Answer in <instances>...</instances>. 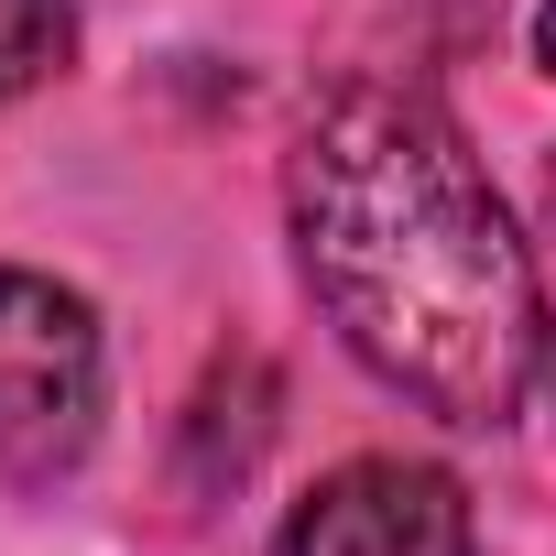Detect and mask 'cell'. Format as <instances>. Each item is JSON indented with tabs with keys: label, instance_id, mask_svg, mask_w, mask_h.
<instances>
[{
	"label": "cell",
	"instance_id": "1",
	"mask_svg": "<svg viewBox=\"0 0 556 556\" xmlns=\"http://www.w3.org/2000/svg\"><path fill=\"white\" fill-rule=\"evenodd\" d=\"M295 262L404 404L447 426H502L545 361V285L513 240L469 131L426 88H339L285 164Z\"/></svg>",
	"mask_w": 556,
	"mask_h": 556
},
{
	"label": "cell",
	"instance_id": "2",
	"mask_svg": "<svg viewBox=\"0 0 556 556\" xmlns=\"http://www.w3.org/2000/svg\"><path fill=\"white\" fill-rule=\"evenodd\" d=\"M99 404H110V361L88 295L0 262V480L55 491L99 447Z\"/></svg>",
	"mask_w": 556,
	"mask_h": 556
},
{
	"label": "cell",
	"instance_id": "3",
	"mask_svg": "<svg viewBox=\"0 0 556 556\" xmlns=\"http://www.w3.org/2000/svg\"><path fill=\"white\" fill-rule=\"evenodd\" d=\"M285 556H469V502L426 458H350L295 502Z\"/></svg>",
	"mask_w": 556,
	"mask_h": 556
},
{
	"label": "cell",
	"instance_id": "4",
	"mask_svg": "<svg viewBox=\"0 0 556 556\" xmlns=\"http://www.w3.org/2000/svg\"><path fill=\"white\" fill-rule=\"evenodd\" d=\"M66 55H77V12L66 0H0V99L45 88Z\"/></svg>",
	"mask_w": 556,
	"mask_h": 556
},
{
	"label": "cell",
	"instance_id": "5",
	"mask_svg": "<svg viewBox=\"0 0 556 556\" xmlns=\"http://www.w3.org/2000/svg\"><path fill=\"white\" fill-rule=\"evenodd\" d=\"M534 66L556 77V0H545V12H534Z\"/></svg>",
	"mask_w": 556,
	"mask_h": 556
},
{
	"label": "cell",
	"instance_id": "6",
	"mask_svg": "<svg viewBox=\"0 0 556 556\" xmlns=\"http://www.w3.org/2000/svg\"><path fill=\"white\" fill-rule=\"evenodd\" d=\"M545 240H556V175H545Z\"/></svg>",
	"mask_w": 556,
	"mask_h": 556
}]
</instances>
